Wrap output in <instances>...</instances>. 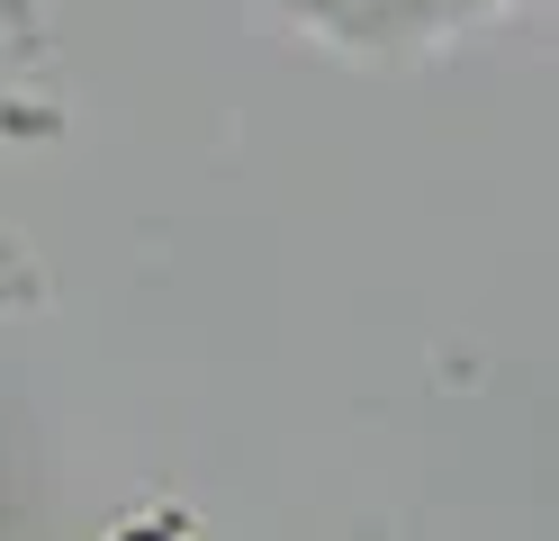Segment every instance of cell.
I'll return each mask as SVG.
<instances>
[{
  "label": "cell",
  "mask_w": 559,
  "mask_h": 541,
  "mask_svg": "<svg viewBox=\"0 0 559 541\" xmlns=\"http://www.w3.org/2000/svg\"><path fill=\"white\" fill-rule=\"evenodd\" d=\"M127 541H163V532H127Z\"/></svg>",
  "instance_id": "7a4b0ae2"
},
{
  "label": "cell",
  "mask_w": 559,
  "mask_h": 541,
  "mask_svg": "<svg viewBox=\"0 0 559 541\" xmlns=\"http://www.w3.org/2000/svg\"><path fill=\"white\" fill-rule=\"evenodd\" d=\"M280 27H298L307 46L325 55H353V63H415L469 36L487 19H514V10H542V0H262Z\"/></svg>",
  "instance_id": "6da1fadb"
}]
</instances>
